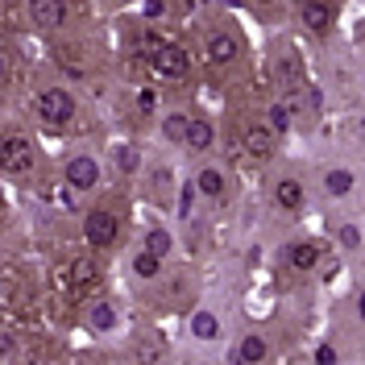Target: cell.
<instances>
[{
  "label": "cell",
  "mask_w": 365,
  "mask_h": 365,
  "mask_svg": "<svg viewBox=\"0 0 365 365\" xmlns=\"http://www.w3.org/2000/svg\"><path fill=\"white\" fill-rule=\"evenodd\" d=\"M88 316H91V328H113V324H116V312L108 307V303H96Z\"/></svg>",
  "instance_id": "7402d4cb"
},
{
  "label": "cell",
  "mask_w": 365,
  "mask_h": 365,
  "mask_svg": "<svg viewBox=\"0 0 365 365\" xmlns=\"http://www.w3.org/2000/svg\"><path fill=\"white\" fill-rule=\"evenodd\" d=\"M212 125H207L204 116H191V129H187V145H191V150H207V145H212Z\"/></svg>",
  "instance_id": "7c38bea8"
},
{
  "label": "cell",
  "mask_w": 365,
  "mask_h": 365,
  "mask_svg": "<svg viewBox=\"0 0 365 365\" xmlns=\"http://www.w3.org/2000/svg\"><path fill=\"white\" fill-rule=\"evenodd\" d=\"M150 71L158 79H182L187 75V50L182 46H150Z\"/></svg>",
  "instance_id": "6da1fadb"
},
{
  "label": "cell",
  "mask_w": 365,
  "mask_h": 365,
  "mask_svg": "<svg viewBox=\"0 0 365 365\" xmlns=\"http://www.w3.org/2000/svg\"><path fill=\"white\" fill-rule=\"evenodd\" d=\"M38 116L50 120V125H67L71 116H75V100H71V91L46 88L42 96H38Z\"/></svg>",
  "instance_id": "7a4b0ae2"
},
{
  "label": "cell",
  "mask_w": 365,
  "mask_h": 365,
  "mask_svg": "<svg viewBox=\"0 0 365 365\" xmlns=\"http://www.w3.org/2000/svg\"><path fill=\"white\" fill-rule=\"evenodd\" d=\"M303 25H307L312 34H328V29H332V13H328V4L307 0V4H303Z\"/></svg>",
  "instance_id": "9c48e42d"
},
{
  "label": "cell",
  "mask_w": 365,
  "mask_h": 365,
  "mask_svg": "<svg viewBox=\"0 0 365 365\" xmlns=\"http://www.w3.org/2000/svg\"><path fill=\"white\" fill-rule=\"evenodd\" d=\"M357 312H361V319H365V291L357 295Z\"/></svg>",
  "instance_id": "83f0119b"
},
{
  "label": "cell",
  "mask_w": 365,
  "mask_h": 365,
  "mask_svg": "<svg viewBox=\"0 0 365 365\" xmlns=\"http://www.w3.org/2000/svg\"><path fill=\"white\" fill-rule=\"evenodd\" d=\"M237 357H241L245 365L266 361V341H262V336H245V341H241V353H237Z\"/></svg>",
  "instance_id": "5bb4252c"
},
{
  "label": "cell",
  "mask_w": 365,
  "mask_h": 365,
  "mask_svg": "<svg viewBox=\"0 0 365 365\" xmlns=\"http://www.w3.org/2000/svg\"><path fill=\"white\" fill-rule=\"evenodd\" d=\"M287 262L295 266V270H312L319 262V245H312V241H299V245H291L287 250Z\"/></svg>",
  "instance_id": "8fae6325"
},
{
  "label": "cell",
  "mask_w": 365,
  "mask_h": 365,
  "mask_svg": "<svg viewBox=\"0 0 365 365\" xmlns=\"http://www.w3.org/2000/svg\"><path fill=\"white\" fill-rule=\"evenodd\" d=\"M266 116H270L266 125H270L274 133H287V129H291V108H287V104H274V108H270Z\"/></svg>",
  "instance_id": "d6986e66"
},
{
  "label": "cell",
  "mask_w": 365,
  "mask_h": 365,
  "mask_svg": "<svg viewBox=\"0 0 365 365\" xmlns=\"http://www.w3.org/2000/svg\"><path fill=\"white\" fill-rule=\"evenodd\" d=\"M116 166H120L125 175H133L137 166H141V158H137V150H116Z\"/></svg>",
  "instance_id": "603a6c76"
},
{
  "label": "cell",
  "mask_w": 365,
  "mask_h": 365,
  "mask_svg": "<svg viewBox=\"0 0 365 365\" xmlns=\"http://www.w3.org/2000/svg\"><path fill=\"white\" fill-rule=\"evenodd\" d=\"M207 58H212L216 67H228V63H237V38H228V34H216V38L207 42Z\"/></svg>",
  "instance_id": "30bf717a"
},
{
  "label": "cell",
  "mask_w": 365,
  "mask_h": 365,
  "mask_svg": "<svg viewBox=\"0 0 365 365\" xmlns=\"http://www.w3.org/2000/svg\"><path fill=\"white\" fill-rule=\"evenodd\" d=\"M274 195H278V204L287 207V212H295V207H303V187H299L295 179H282V182H278V191H274Z\"/></svg>",
  "instance_id": "4fadbf2b"
},
{
  "label": "cell",
  "mask_w": 365,
  "mask_h": 365,
  "mask_svg": "<svg viewBox=\"0 0 365 365\" xmlns=\"http://www.w3.org/2000/svg\"><path fill=\"white\" fill-rule=\"evenodd\" d=\"M195 182H200L204 195H225V179H220V170H204Z\"/></svg>",
  "instance_id": "44dd1931"
},
{
  "label": "cell",
  "mask_w": 365,
  "mask_h": 365,
  "mask_svg": "<svg viewBox=\"0 0 365 365\" xmlns=\"http://www.w3.org/2000/svg\"><path fill=\"white\" fill-rule=\"evenodd\" d=\"M324 187H328V195H349L353 191V175L349 170H328Z\"/></svg>",
  "instance_id": "e0dca14e"
},
{
  "label": "cell",
  "mask_w": 365,
  "mask_h": 365,
  "mask_svg": "<svg viewBox=\"0 0 365 365\" xmlns=\"http://www.w3.org/2000/svg\"><path fill=\"white\" fill-rule=\"evenodd\" d=\"M29 17L38 29H54L67 17V0H29Z\"/></svg>",
  "instance_id": "52a82bcc"
},
{
  "label": "cell",
  "mask_w": 365,
  "mask_h": 365,
  "mask_svg": "<svg viewBox=\"0 0 365 365\" xmlns=\"http://www.w3.org/2000/svg\"><path fill=\"white\" fill-rule=\"evenodd\" d=\"M67 182L75 187V191L96 187V182H100V166H96V158H71L67 162Z\"/></svg>",
  "instance_id": "ba28073f"
},
{
  "label": "cell",
  "mask_w": 365,
  "mask_h": 365,
  "mask_svg": "<svg viewBox=\"0 0 365 365\" xmlns=\"http://www.w3.org/2000/svg\"><path fill=\"white\" fill-rule=\"evenodd\" d=\"M191 332H195L200 341H212V336L220 332V324H216V316H207V312H195V316H191Z\"/></svg>",
  "instance_id": "9a60e30c"
},
{
  "label": "cell",
  "mask_w": 365,
  "mask_h": 365,
  "mask_svg": "<svg viewBox=\"0 0 365 365\" xmlns=\"http://www.w3.org/2000/svg\"><path fill=\"white\" fill-rule=\"evenodd\" d=\"M133 270L141 274V278H154V274L162 270V257H158V253H150V250H145V253H137Z\"/></svg>",
  "instance_id": "ac0fdd59"
},
{
  "label": "cell",
  "mask_w": 365,
  "mask_h": 365,
  "mask_svg": "<svg viewBox=\"0 0 365 365\" xmlns=\"http://www.w3.org/2000/svg\"><path fill=\"white\" fill-rule=\"evenodd\" d=\"M282 88H299V63H282Z\"/></svg>",
  "instance_id": "cb8c5ba5"
},
{
  "label": "cell",
  "mask_w": 365,
  "mask_h": 365,
  "mask_svg": "<svg viewBox=\"0 0 365 365\" xmlns=\"http://www.w3.org/2000/svg\"><path fill=\"white\" fill-rule=\"evenodd\" d=\"M17 21V0H4V25Z\"/></svg>",
  "instance_id": "484cf974"
},
{
  "label": "cell",
  "mask_w": 365,
  "mask_h": 365,
  "mask_svg": "<svg viewBox=\"0 0 365 365\" xmlns=\"http://www.w3.org/2000/svg\"><path fill=\"white\" fill-rule=\"evenodd\" d=\"M0 166H4L9 175H29V170H34V141L9 137L4 150H0Z\"/></svg>",
  "instance_id": "277c9868"
},
{
  "label": "cell",
  "mask_w": 365,
  "mask_h": 365,
  "mask_svg": "<svg viewBox=\"0 0 365 365\" xmlns=\"http://www.w3.org/2000/svg\"><path fill=\"white\" fill-rule=\"evenodd\" d=\"M145 250L158 253V257H166V250H170V232H166V228H150V237H145Z\"/></svg>",
  "instance_id": "ffe728a7"
},
{
  "label": "cell",
  "mask_w": 365,
  "mask_h": 365,
  "mask_svg": "<svg viewBox=\"0 0 365 365\" xmlns=\"http://www.w3.org/2000/svg\"><path fill=\"white\" fill-rule=\"evenodd\" d=\"M316 361L319 365H336V349H332V344H324V349L316 353Z\"/></svg>",
  "instance_id": "d4e9b609"
},
{
  "label": "cell",
  "mask_w": 365,
  "mask_h": 365,
  "mask_svg": "<svg viewBox=\"0 0 365 365\" xmlns=\"http://www.w3.org/2000/svg\"><path fill=\"white\" fill-rule=\"evenodd\" d=\"M187 129H191V116H182V113L162 120V133L170 137V141H187Z\"/></svg>",
  "instance_id": "2e32d148"
},
{
  "label": "cell",
  "mask_w": 365,
  "mask_h": 365,
  "mask_svg": "<svg viewBox=\"0 0 365 365\" xmlns=\"http://www.w3.org/2000/svg\"><path fill=\"white\" fill-rule=\"evenodd\" d=\"M71 282H75V295H96L100 291V266L91 257H75L71 262Z\"/></svg>",
  "instance_id": "5b68a950"
},
{
  "label": "cell",
  "mask_w": 365,
  "mask_h": 365,
  "mask_svg": "<svg viewBox=\"0 0 365 365\" xmlns=\"http://www.w3.org/2000/svg\"><path fill=\"white\" fill-rule=\"evenodd\" d=\"M116 216L113 212H88L83 216V237H88V245H96V250H108L116 241Z\"/></svg>",
  "instance_id": "3957f363"
},
{
  "label": "cell",
  "mask_w": 365,
  "mask_h": 365,
  "mask_svg": "<svg viewBox=\"0 0 365 365\" xmlns=\"http://www.w3.org/2000/svg\"><path fill=\"white\" fill-rule=\"evenodd\" d=\"M179 212H182V216L191 212V187H182V204H179Z\"/></svg>",
  "instance_id": "4316f807"
},
{
  "label": "cell",
  "mask_w": 365,
  "mask_h": 365,
  "mask_svg": "<svg viewBox=\"0 0 365 365\" xmlns=\"http://www.w3.org/2000/svg\"><path fill=\"white\" fill-rule=\"evenodd\" d=\"M274 129L270 125H262V120H253V125H245V150H250L257 162H266L274 154Z\"/></svg>",
  "instance_id": "8992f818"
}]
</instances>
